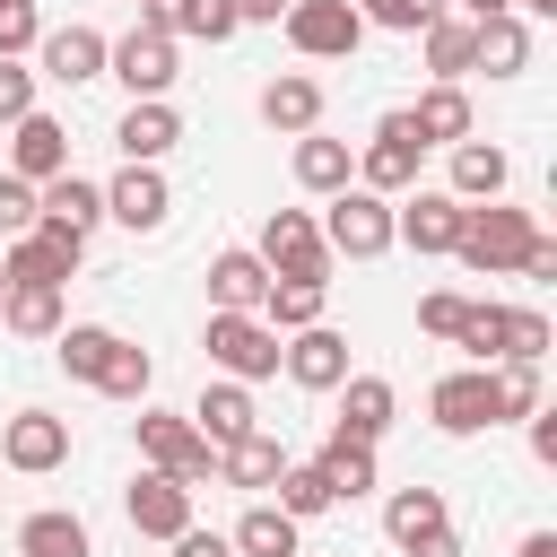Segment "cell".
Here are the masks:
<instances>
[{
  "label": "cell",
  "instance_id": "49",
  "mask_svg": "<svg viewBox=\"0 0 557 557\" xmlns=\"http://www.w3.org/2000/svg\"><path fill=\"white\" fill-rule=\"evenodd\" d=\"M531 453H540V461H557V409H548V400L531 409Z\"/></svg>",
  "mask_w": 557,
  "mask_h": 557
},
{
  "label": "cell",
  "instance_id": "54",
  "mask_svg": "<svg viewBox=\"0 0 557 557\" xmlns=\"http://www.w3.org/2000/svg\"><path fill=\"white\" fill-rule=\"evenodd\" d=\"M513 17H557V0H513Z\"/></svg>",
  "mask_w": 557,
  "mask_h": 557
},
{
  "label": "cell",
  "instance_id": "17",
  "mask_svg": "<svg viewBox=\"0 0 557 557\" xmlns=\"http://www.w3.org/2000/svg\"><path fill=\"white\" fill-rule=\"evenodd\" d=\"M9 174H26V183H52V174H70V131H61L44 104L9 122Z\"/></svg>",
  "mask_w": 557,
  "mask_h": 557
},
{
  "label": "cell",
  "instance_id": "8",
  "mask_svg": "<svg viewBox=\"0 0 557 557\" xmlns=\"http://www.w3.org/2000/svg\"><path fill=\"white\" fill-rule=\"evenodd\" d=\"M78 261H87V235H61V226H26V235H9V252H0L9 287H70Z\"/></svg>",
  "mask_w": 557,
  "mask_h": 557
},
{
  "label": "cell",
  "instance_id": "47",
  "mask_svg": "<svg viewBox=\"0 0 557 557\" xmlns=\"http://www.w3.org/2000/svg\"><path fill=\"white\" fill-rule=\"evenodd\" d=\"M17 113H35V70H26V61H0V131H9Z\"/></svg>",
  "mask_w": 557,
  "mask_h": 557
},
{
  "label": "cell",
  "instance_id": "53",
  "mask_svg": "<svg viewBox=\"0 0 557 557\" xmlns=\"http://www.w3.org/2000/svg\"><path fill=\"white\" fill-rule=\"evenodd\" d=\"M505 9H513V0H461V17H470V26H479V17H505Z\"/></svg>",
  "mask_w": 557,
  "mask_h": 557
},
{
  "label": "cell",
  "instance_id": "48",
  "mask_svg": "<svg viewBox=\"0 0 557 557\" xmlns=\"http://www.w3.org/2000/svg\"><path fill=\"white\" fill-rule=\"evenodd\" d=\"M165 548H174V557H235V540H226V531H200V522H183Z\"/></svg>",
  "mask_w": 557,
  "mask_h": 557
},
{
  "label": "cell",
  "instance_id": "4",
  "mask_svg": "<svg viewBox=\"0 0 557 557\" xmlns=\"http://www.w3.org/2000/svg\"><path fill=\"white\" fill-rule=\"evenodd\" d=\"M200 348H209V366H218L226 383H270V374H278V331H270L261 313H209Z\"/></svg>",
  "mask_w": 557,
  "mask_h": 557
},
{
  "label": "cell",
  "instance_id": "41",
  "mask_svg": "<svg viewBox=\"0 0 557 557\" xmlns=\"http://www.w3.org/2000/svg\"><path fill=\"white\" fill-rule=\"evenodd\" d=\"M487 374H496V418H531V409H540V366H522V357H496Z\"/></svg>",
  "mask_w": 557,
  "mask_h": 557
},
{
  "label": "cell",
  "instance_id": "11",
  "mask_svg": "<svg viewBox=\"0 0 557 557\" xmlns=\"http://www.w3.org/2000/svg\"><path fill=\"white\" fill-rule=\"evenodd\" d=\"M61 461H70V418H52V409H17V418L0 426V470L44 479V470H61Z\"/></svg>",
  "mask_w": 557,
  "mask_h": 557
},
{
  "label": "cell",
  "instance_id": "15",
  "mask_svg": "<svg viewBox=\"0 0 557 557\" xmlns=\"http://www.w3.org/2000/svg\"><path fill=\"white\" fill-rule=\"evenodd\" d=\"M35 78H52V87H87V78H104V35H96V26H44V44H35Z\"/></svg>",
  "mask_w": 557,
  "mask_h": 557
},
{
  "label": "cell",
  "instance_id": "45",
  "mask_svg": "<svg viewBox=\"0 0 557 557\" xmlns=\"http://www.w3.org/2000/svg\"><path fill=\"white\" fill-rule=\"evenodd\" d=\"M505 357H522V366L548 357V313H540V305H513V348H505Z\"/></svg>",
  "mask_w": 557,
  "mask_h": 557
},
{
  "label": "cell",
  "instance_id": "37",
  "mask_svg": "<svg viewBox=\"0 0 557 557\" xmlns=\"http://www.w3.org/2000/svg\"><path fill=\"white\" fill-rule=\"evenodd\" d=\"M270 487H278V513H287V522H313V513H331V505H339V496H331V479H322V461H287Z\"/></svg>",
  "mask_w": 557,
  "mask_h": 557
},
{
  "label": "cell",
  "instance_id": "10",
  "mask_svg": "<svg viewBox=\"0 0 557 557\" xmlns=\"http://www.w3.org/2000/svg\"><path fill=\"white\" fill-rule=\"evenodd\" d=\"M426 418H435V435H487V426H505V418H496V374H487V366L444 374V383L426 392Z\"/></svg>",
  "mask_w": 557,
  "mask_h": 557
},
{
  "label": "cell",
  "instance_id": "35",
  "mask_svg": "<svg viewBox=\"0 0 557 557\" xmlns=\"http://www.w3.org/2000/svg\"><path fill=\"white\" fill-rule=\"evenodd\" d=\"M453 513H444V487H392V505H383V531H392V548H409V540H426V531H444Z\"/></svg>",
  "mask_w": 557,
  "mask_h": 557
},
{
  "label": "cell",
  "instance_id": "43",
  "mask_svg": "<svg viewBox=\"0 0 557 557\" xmlns=\"http://www.w3.org/2000/svg\"><path fill=\"white\" fill-rule=\"evenodd\" d=\"M44 44V9L35 0H0V61H26Z\"/></svg>",
  "mask_w": 557,
  "mask_h": 557
},
{
  "label": "cell",
  "instance_id": "30",
  "mask_svg": "<svg viewBox=\"0 0 557 557\" xmlns=\"http://www.w3.org/2000/svg\"><path fill=\"white\" fill-rule=\"evenodd\" d=\"M17 557H96V540H87V522H78V513L44 505V513H26V522H17Z\"/></svg>",
  "mask_w": 557,
  "mask_h": 557
},
{
  "label": "cell",
  "instance_id": "19",
  "mask_svg": "<svg viewBox=\"0 0 557 557\" xmlns=\"http://www.w3.org/2000/svg\"><path fill=\"white\" fill-rule=\"evenodd\" d=\"M35 226L96 235V226H104V183H87V174H52V183H35Z\"/></svg>",
  "mask_w": 557,
  "mask_h": 557
},
{
  "label": "cell",
  "instance_id": "50",
  "mask_svg": "<svg viewBox=\"0 0 557 557\" xmlns=\"http://www.w3.org/2000/svg\"><path fill=\"white\" fill-rule=\"evenodd\" d=\"M400 557H461V540H453V522H444V531H426V540H409Z\"/></svg>",
  "mask_w": 557,
  "mask_h": 557
},
{
  "label": "cell",
  "instance_id": "55",
  "mask_svg": "<svg viewBox=\"0 0 557 557\" xmlns=\"http://www.w3.org/2000/svg\"><path fill=\"white\" fill-rule=\"evenodd\" d=\"M0 296H9V270H0Z\"/></svg>",
  "mask_w": 557,
  "mask_h": 557
},
{
  "label": "cell",
  "instance_id": "27",
  "mask_svg": "<svg viewBox=\"0 0 557 557\" xmlns=\"http://www.w3.org/2000/svg\"><path fill=\"white\" fill-rule=\"evenodd\" d=\"M392 409H400V392H392L383 374H339V435H357V444H383Z\"/></svg>",
  "mask_w": 557,
  "mask_h": 557
},
{
  "label": "cell",
  "instance_id": "12",
  "mask_svg": "<svg viewBox=\"0 0 557 557\" xmlns=\"http://www.w3.org/2000/svg\"><path fill=\"white\" fill-rule=\"evenodd\" d=\"M104 218H113V226H131V235H157V226L174 218L165 165H122V174L104 183Z\"/></svg>",
  "mask_w": 557,
  "mask_h": 557
},
{
  "label": "cell",
  "instance_id": "25",
  "mask_svg": "<svg viewBox=\"0 0 557 557\" xmlns=\"http://www.w3.org/2000/svg\"><path fill=\"white\" fill-rule=\"evenodd\" d=\"M505 183H513V157L496 148V139H453V200H505Z\"/></svg>",
  "mask_w": 557,
  "mask_h": 557
},
{
  "label": "cell",
  "instance_id": "38",
  "mask_svg": "<svg viewBox=\"0 0 557 557\" xmlns=\"http://www.w3.org/2000/svg\"><path fill=\"white\" fill-rule=\"evenodd\" d=\"M226 540H235V557H296V522H287L278 505H252Z\"/></svg>",
  "mask_w": 557,
  "mask_h": 557
},
{
  "label": "cell",
  "instance_id": "5",
  "mask_svg": "<svg viewBox=\"0 0 557 557\" xmlns=\"http://www.w3.org/2000/svg\"><path fill=\"white\" fill-rule=\"evenodd\" d=\"M104 78H122L131 96H165V87L183 78V44H174L165 26H131V35L104 44Z\"/></svg>",
  "mask_w": 557,
  "mask_h": 557
},
{
  "label": "cell",
  "instance_id": "7",
  "mask_svg": "<svg viewBox=\"0 0 557 557\" xmlns=\"http://www.w3.org/2000/svg\"><path fill=\"white\" fill-rule=\"evenodd\" d=\"M287 44L305 52V61H348L357 44H366V17H357V0H287Z\"/></svg>",
  "mask_w": 557,
  "mask_h": 557
},
{
  "label": "cell",
  "instance_id": "32",
  "mask_svg": "<svg viewBox=\"0 0 557 557\" xmlns=\"http://www.w3.org/2000/svg\"><path fill=\"white\" fill-rule=\"evenodd\" d=\"M313 461H322V479H331V496H339V505L374 496V444H357V435H339V426H331V444H322Z\"/></svg>",
  "mask_w": 557,
  "mask_h": 557
},
{
  "label": "cell",
  "instance_id": "3",
  "mask_svg": "<svg viewBox=\"0 0 557 557\" xmlns=\"http://www.w3.org/2000/svg\"><path fill=\"white\" fill-rule=\"evenodd\" d=\"M139 461H148V470H165V479H183V487L218 479V444H209L191 418H174V409H148V400H139Z\"/></svg>",
  "mask_w": 557,
  "mask_h": 557
},
{
  "label": "cell",
  "instance_id": "13",
  "mask_svg": "<svg viewBox=\"0 0 557 557\" xmlns=\"http://www.w3.org/2000/svg\"><path fill=\"white\" fill-rule=\"evenodd\" d=\"M461 209H470V200H453V191H400V200H392V244H409V252H453Z\"/></svg>",
  "mask_w": 557,
  "mask_h": 557
},
{
  "label": "cell",
  "instance_id": "44",
  "mask_svg": "<svg viewBox=\"0 0 557 557\" xmlns=\"http://www.w3.org/2000/svg\"><path fill=\"white\" fill-rule=\"evenodd\" d=\"M461 305H470L461 287H435V296H418V331H426V339H453V331H461Z\"/></svg>",
  "mask_w": 557,
  "mask_h": 557
},
{
  "label": "cell",
  "instance_id": "52",
  "mask_svg": "<svg viewBox=\"0 0 557 557\" xmlns=\"http://www.w3.org/2000/svg\"><path fill=\"white\" fill-rule=\"evenodd\" d=\"M513 557H557V531H531V540H522Z\"/></svg>",
  "mask_w": 557,
  "mask_h": 557
},
{
  "label": "cell",
  "instance_id": "1",
  "mask_svg": "<svg viewBox=\"0 0 557 557\" xmlns=\"http://www.w3.org/2000/svg\"><path fill=\"white\" fill-rule=\"evenodd\" d=\"M531 235H540V218L531 209H505V200H470L461 209V235H453V261L461 270H479V278H496V270H513L522 252H531Z\"/></svg>",
  "mask_w": 557,
  "mask_h": 557
},
{
  "label": "cell",
  "instance_id": "31",
  "mask_svg": "<svg viewBox=\"0 0 557 557\" xmlns=\"http://www.w3.org/2000/svg\"><path fill=\"white\" fill-rule=\"evenodd\" d=\"M322 296H331V278H270V287H261V322L287 339V331L322 322Z\"/></svg>",
  "mask_w": 557,
  "mask_h": 557
},
{
  "label": "cell",
  "instance_id": "36",
  "mask_svg": "<svg viewBox=\"0 0 557 557\" xmlns=\"http://www.w3.org/2000/svg\"><path fill=\"white\" fill-rule=\"evenodd\" d=\"M0 322H9L17 339H52L70 313H61V287H9V296H0Z\"/></svg>",
  "mask_w": 557,
  "mask_h": 557
},
{
  "label": "cell",
  "instance_id": "51",
  "mask_svg": "<svg viewBox=\"0 0 557 557\" xmlns=\"http://www.w3.org/2000/svg\"><path fill=\"white\" fill-rule=\"evenodd\" d=\"M235 17H244V26H278V17H287V0H235Z\"/></svg>",
  "mask_w": 557,
  "mask_h": 557
},
{
  "label": "cell",
  "instance_id": "40",
  "mask_svg": "<svg viewBox=\"0 0 557 557\" xmlns=\"http://www.w3.org/2000/svg\"><path fill=\"white\" fill-rule=\"evenodd\" d=\"M148 383H157V357H148V348H131V339H113V357H104L96 392H104V400H148Z\"/></svg>",
  "mask_w": 557,
  "mask_h": 557
},
{
  "label": "cell",
  "instance_id": "24",
  "mask_svg": "<svg viewBox=\"0 0 557 557\" xmlns=\"http://www.w3.org/2000/svg\"><path fill=\"white\" fill-rule=\"evenodd\" d=\"M400 122L418 131V148H453V139H470V96H461V78H435Z\"/></svg>",
  "mask_w": 557,
  "mask_h": 557
},
{
  "label": "cell",
  "instance_id": "33",
  "mask_svg": "<svg viewBox=\"0 0 557 557\" xmlns=\"http://www.w3.org/2000/svg\"><path fill=\"white\" fill-rule=\"evenodd\" d=\"M453 348H470V366H496L505 348H513V305H461V331H453Z\"/></svg>",
  "mask_w": 557,
  "mask_h": 557
},
{
  "label": "cell",
  "instance_id": "29",
  "mask_svg": "<svg viewBox=\"0 0 557 557\" xmlns=\"http://www.w3.org/2000/svg\"><path fill=\"white\" fill-rule=\"evenodd\" d=\"M278 470H287V444H278V435H261V426H252V435H235V444L218 453V479H226V487H252V496H261Z\"/></svg>",
  "mask_w": 557,
  "mask_h": 557
},
{
  "label": "cell",
  "instance_id": "21",
  "mask_svg": "<svg viewBox=\"0 0 557 557\" xmlns=\"http://www.w3.org/2000/svg\"><path fill=\"white\" fill-rule=\"evenodd\" d=\"M261 287H270V270L252 244H226L209 261V313H261Z\"/></svg>",
  "mask_w": 557,
  "mask_h": 557
},
{
  "label": "cell",
  "instance_id": "16",
  "mask_svg": "<svg viewBox=\"0 0 557 557\" xmlns=\"http://www.w3.org/2000/svg\"><path fill=\"white\" fill-rule=\"evenodd\" d=\"M183 139V113L165 104V96H131V113L113 122V148H122V165H165V148Z\"/></svg>",
  "mask_w": 557,
  "mask_h": 557
},
{
  "label": "cell",
  "instance_id": "2",
  "mask_svg": "<svg viewBox=\"0 0 557 557\" xmlns=\"http://www.w3.org/2000/svg\"><path fill=\"white\" fill-rule=\"evenodd\" d=\"M313 226H322L331 261H383V252H392V200H383V191H366V183L331 191Z\"/></svg>",
  "mask_w": 557,
  "mask_h": 557
},
{
  "label": "cell",
  "instance_id": "46",
  "mask_svg": "<svg viewBox=\"0 0 557 557\" xmlns=\"http://www.w3.org/2000/svg\"><path fill=\"white\" fill-rule=\"evenodd\" d=\"M26 226H35V183L0 174V235H26Z\"/></svg>",
  "mask_w": 557,
  "mask_h": 557
},
{
  "label": "cell",
  "instance_id": "9",
  "mask_svg": "<svg viewBox=\"0 0 557 557\" xmlns=\"http://www.w3.org/2000/svg\"><path fill=\"white\" fill-rule=\"evenodd\" d=\"M418 131L400 122V113H383L374 131H366V148H357V183L366 191H383V200H400V191H418Z\"/></svg>",
  "mask_w": 557,
  "mask_h": 557
},
{
  "label": "cell",
  "instance_id": "18",
  "mask_svg": "<svg viewBox=\"0 0 557 557\" xmlns=\"http://www.w3.org/2000/svg\"><path fill=\"white\" fill-rule=\"evenodd\" d=\"M122 513H131V531H139V540H174V531L191 522V487H183V479H165V470H139V479H131V496H122Z\"/></svg>",
  "mask_w": 557,
  "mask_h": 557
},
{
  "label": "cell",
  "instance_id": "39",
  "mask_svg": "<svg viewBox=\"0 0 557 557\" xmlns=\"http://www.w3.org/2000/svg\"><path fill=\"white\" fill-rule=\"evenodd\" d=\"M418 44H426V70L435 78H470V17H435V26H418Z\"/></svg>",
  "mask_w": 557,
  "mask_h": 557
},
{
  "label": "cell",
  "instance_id": "14",
  "mask_svg": "<svg viewBox=\"0 0 557 557\" xmlns=\"http://www.w3.org/2000/svg\"><path fill=\"white\" fill-rule=\"evenodd\" d=\"M278 366H287L296 392H339V374H348V339H339L331 322H305V331L278 339Z\"/></svg>",
  "mask_w": 557,
  "mask_h": 557
},
{
  "label": "cell",
  "instance_id": "6",
  "mask_svg": "<svg viewBox=\"0 0 557 557\" xmlns=\"http://www.w3.org/2000/svg\"><path fill=\"white\" fill-rule=\"evenodd\" d=\"M252 252H261V270H270V278H331V244H322L313 209H270Z\"/></svg>",
  "mask_w": 557,
  "mask_h": 557
},
{
  "label": "cell",
  "instance_id": "26",
  "mask_svg": "<svg viewBox=\"0 0 557 557\" xmlns=\"http://www.w3.org/2000/svg\"><path fill=\"white\" fill-rule=\"evenodd\" d=\"M183 418H191V426L226 453L235 435H252V383H226V374H218V383H200V400H191Z\"/></svg>",
  "mask_w": 557,
  "mask_h": 557
},
{
  "label": "cell",
  "instance_id": "22",
  "mask_svg": "<svg viewBox=\"0 0 557 557\" xmlns=\"http://www.w3.org/2000/svg\"><path fill=\"white\" fill-rule=\"evenodd\" d=\"M470 70H487V78H522L531 70V26L505 9V17H479L470 26Z\"/></svg>",
  "mask_w": 557,
  "mask_h": 557
},
{
  "label": "cell",
  "instance_id": "23",
  "mask_svg": "<svg viewBox=\"0 0 557 557\" xmlns=\"http://www.w3.org/2000/svg\"><path fill=\"white\" fill-rule=\"evenodd\" d=\"M261 122H270V131H287V139L322 131V78H305V70H278V78L261 87Z\"/></svg>",
  "mask_w": 557,
  "mask_h": 557
},
{
  "label": "cell",
  "instance_id": "20",
  "mask_svg": "<svg viewBox=\"0 0 557 557\" xmlns=\"http://www.w3.org/2000/svg\"><path fill=\"white\" fill-rule=\"evenodd\" d=\"M139 26H165L174 44L191 35V44H226L244 17H235V0H139Z\"/></svg>",
  "mask_w": 557,
  "mask_h": 557
},
{
  "label": "cell",
  "instance_id": "42",
  "mask_svg": "<svg viewBox=\"0 0 557 557\" xmlns=\"http://www.w3.org/2000/svg\"><path fill=\"white\" fill-rule=\"evenodd\" d=\"M453 0H357V17L366 26H392V35H418V26H435Z\"/></svg>",
  "mask_w": 557,
  "mask_h": 557
},
{
  "label": "cell",
  "instance_id": "28",
  "mask_svg": "<svg viewBox=\"0 0 557 557\" xmlns=\"http://www.w3.org/2000/svg\"><path fill=\"white\" fill-rule=\"evenodd\" d=\"M296 183H305L313 200L348 191V183H357V148H348V139H322V131H305V139H296Z\"/></svg>",
  "mask_w": 557,
  "mask_h": 557
},
{
  "label": "cell",
  "instance_id": "34",
  "mask_svg": "<svg viewBox=\"0 0 557 557\" xmlns=\"http://www.w3.org/2000/svg\"><path fill=\"white\" fill-rule=\"evenodd\" d=\"M113 339H122V331H104V322H61V331H52V357H61L70 383H96L104 357H113Z\"/></svg>",
  "mask_w": 557,
  "mask_h": 557
}]
</instances>
